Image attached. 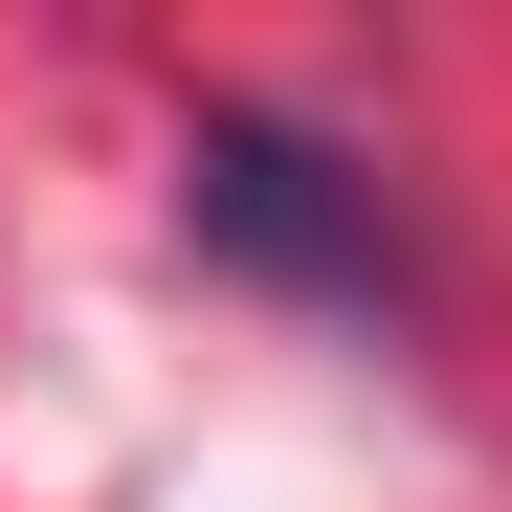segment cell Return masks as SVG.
<instances>
[{"instance_id": "1", "label": "cell", "mask_w": 512, "mask_h": 512, "mask_svg": "<svg viewBox=\"0 0 512 512\" xmlns=\"http://www.w3.org/2000/svg\"><path fill=\"white\" fill-rule=\"evenodd\" d=\"M179 223L223 245V268H268V290H401V223H379V179L334 134H290V112H201L179 134Z\"/></svg>"}]
</instances>
